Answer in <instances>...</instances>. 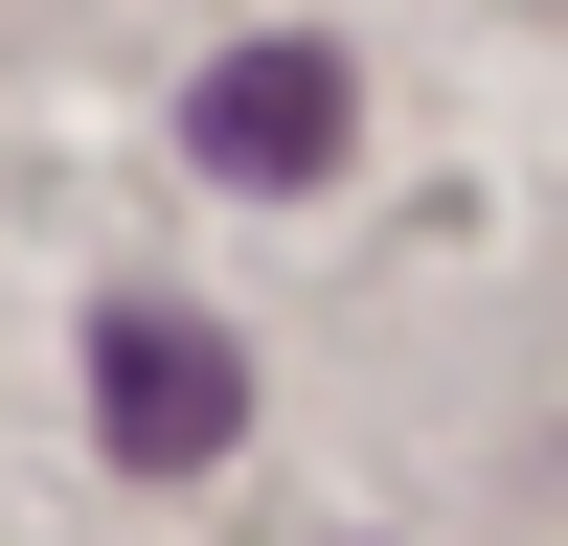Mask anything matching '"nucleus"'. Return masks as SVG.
Listing matches in <instances>:
<instances>
[{"instance_id": "obj_2", "label": "nucleus", "mask_w": 568, "mask_h": 546, "mask_svg": "<svg viewBox=\"0 0 568 546\" xmlns=\"http://www.w3.org/2000/svg\"><path fill=\"white\" fill-rule=\"evenodd\" d=\"M342 114H364L342 46H227V69L182 91V160H205V182H318V160H342Z\"/></svg>"}, {"instance_id": "obj_1", "label": "nucleus", "mask_w": 568, "mask_h": 546, "mask_svg": "<svg viewBox=\"0 0 568 546\" xmlns=\"http://www.w3.org/2000/svg\"><path fill=\"white\" fill-rule=\"evenodd\" d=\"M91 410H114V455L205 478V455L251 433V364H227V318H182V296H114V318H91Z\"/></svg>"}]
</instances>
